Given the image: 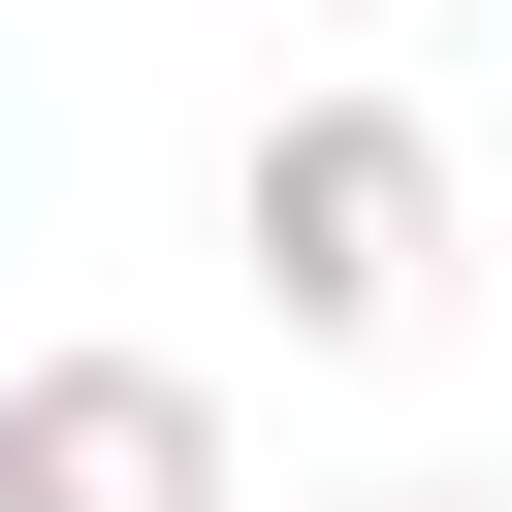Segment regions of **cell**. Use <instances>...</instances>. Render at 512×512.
Returning a JSON list of instances; mask_svg holds the SVG:
<instances>
[{"mask_svg":"<svg viewBox=\"0 0 512 512\" xmlns=\"http://www.w3.org/2000/svg\"><path fill=\"white\" fill-rule=\"evenodd\" d=\"M416 288H448V128L416 96H288L256 128V320L288 352H384Z\"/></svg>","mask_w":512,"mask_h":512,"instance_id":"1","label":"cell"},{"mask_svg":"<svg viewBox=\"0 0 512 512\" xmlns=\"http://www.w3.org/2000/svg\"><path fill=\"white\" fill-rule=\"evenodd\" d=\"M0 512H224V384L192 352H0Z\"/></svg>","mask_w":512,"mask_h":512,"instance_id":"2","label":"cell"},{"mask_svg":"<svg viewBox=\"0 0 512 512\" xmlns=\"http://www.w3.org/2000/svg\"><path fill=\"white\" fill-rule=\"evenodd\" d=\"M384 512H512V480H384Z\"/></svg>","mask_w":512,"mask_h":512,"instance_id":"3","label":"cell"},{"mask_svg":"<svg viewBox=\"0 0 512 512\" xmlns=\"http://www.w3.org/2000/svg\"><path fill=\"white\" fill-rule=\"evenodd\" d=\"M320 32H416V0H320Z\"/></svg>","mask_w":512,"mask_h":512,"instance_id":"4","label":"cell"}]
</instances>
